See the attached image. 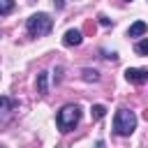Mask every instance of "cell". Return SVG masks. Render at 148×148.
Masks as SVG:
<instances>
[{
  "label": "cell",
  "instance_id": "30bf717a",
  "mask_svg": "<svg viewBox=\"0 0 148 148\" xmlns=\"http://www.w3.org/2000/svg\"><path fill=\"white\" fill-rule=\"evenodd\" d=\"M104 113H106V109H104L102 104H92V109H90L92 120H102V118H104Z\"/></svg>",
  "mask_w": 148,
  "mask_h": 148
},
{
  "label": "cell",
  "instance_id": "7c38bea8",
  "mask_svg": "<svg viewBox=\"0 0 148 148\" xmlns=\"http://www.w3.org/2000/svg\"><path fill=\"white\" fill-rule=\"evenodd\" d=\"M12 9H14V0H0V16L9 14Z\"/></svg>",
  "mask_w": 148,
  "mask_h": 148
},
{
  "label": "cell",
  "instance_id": "52a82bcc",
  "mask_svg": "<svg viewBox=\"0 0 148 148\" xmlns=\"http://www.w3.org/2000/svg\"><path fill=\"white\" fill-rule=\"evenodd\" d=\"M37 92L39 95L49 92V72H39L37 74Z\"/></svg>",
  "mask_w": 148,
  "mask_h": 148
},
{
  "label": "cell",
  "instance_id": "8fae6325",
  "mask_svg": "<svg viewBox=\"0 0 148 148\" xmlns=\"http://www.w3.org/2000/svg\"><path fill=\"white\" fill-rule=\"evenodd\" d=\"M134 53H136V56H148V37L134 44Z\"/></svg>",
  "mask_w": 148,
  "mask_h": 148
},
{
  "label": "cell",
  "instance_id": "9c48e42d",
  "mask_svg": "<svg viewBox=\"0 0 148 148\" xmlns=\"http://www.w3.org/2000/svg\"><path fill=\"white\" fill-rule=\"evenodd\" d=\"M14 106H16V102H14V99H9V97H5V95L0 97V116H2L5 111H12Z\"/></svg>",
  "mask_w": 148,
  "mask_h": 148
},
{
  "label": "cell",
  "instance_id": "8992f818",
  "mask_svg": "<svg viewBox=\"0 0 148 148\" xmlns=\"http://www.w3.org/2000/svg\"><path fill=\"white\" fill-rule=\"evenodd\" d=\"M146 30H148V25H146L143 21H136V23H132V25L127 28V37H141Z\"/></svg>",
  "mask_w": 148,
  "mask_h": 148
},
{
  "label": "cell",
  "instance_id": "277c9868",
  "mask_svg": "<svg viewBox=\"0 0 148 148\" xmlns=\"http://www.w3.org/2000/svg\"><path fill=\"white\" fill-rule=\"evenodd\" d=\"M125 79H127L130 83H136V86H141V83H148V69L127 67V69H125Z\"/></svg>",
  "mask_w": 148,
  "mask_h": 148
},
{
  "label": "cell",
  "instance_id": "5b68a950",
  "mask_svg": "<svg viewBox=\"0 0 148 148\" xmlns=\"http://www.w3.org/2000/svg\"><path fill=\"white\" fill-rule=\"evenodd\" d=\"M81 42H83V35H81V30H76V28L67 30L65 37H62V44H65V46H79Z\"/></svg>",
  "mask_w": 148,
  "mask_h": 148
},
{
  "label": "cell",
  "instance_id": "7a4b0ae2",
  "mask_svg": "<svg viewBox=\"0 0 148 148\" xmlns=\"http://www.w3.org/2000/svg\"><path fill=\"white\" fill-rule=\"evenodd\" d=\"M25 28H28V32H30L32 37H44V35L51 32V28H53V18H51L49 14H44V12H37V14H32V16L28 18Z\"/></svg>",
  "mask_w": 148,
  "mask_h": 148
},
{
  "label": "cell",
  "instance_id": "ba28073f",
  "mask_svg": "<svg viewBox=\"0 0 148 148\" xmlns=\"http://www.w3.org/2000/svg\"><path fill=\"white\" fill-rule=\"evenodd\" d=\"M81 76H83V81H99V72L97 69H90V67L81 69Z\"/></svg>",
  "mask_w": 148,
  "mask_h": 148
},
{
  "label": "cell",
  "instance_id": "9a60e30c",
  "mask_svg": "<svg viewBox=\"0 0 148 148\" xmlns=\"http://www.w3.org/2000/svg\"><path fill=\"white\" fill-rule=\"evenodd\" d=\"M53 2H56V7H58V9H62V0H53Z\"/></svg>",
  "mask_w": 148,
  "mask_h": 148
},
{
  "label": "cell",
  "instance_id": "6da1fadb",
  "mask_svg": "<svg viewBox=\"0 0 148 148\" xmlns=\"http://www.w3.org/2000/svg\"><path fill=\"white\" fill-rule=\"evenodd\" d=\"M79 120H81V109H79L76 104H65V106L58 111V116H56V123H58V130H60V132L74 130Z\"/></svg>",
  "mask_w": 148,
  "mask_h": 148
},
{
  "label": "cell",
  "instance_id": "2e32d148",
  "mask_svg": "<svg viewBox=\"0 0 148 148\" xmlns=\"http://www.w3.org/2000/svg\"><path fill=\"white\" fill-rule=\"evenodd\" d=\"M127 2H130V0H127Z\"/></svg>",
  "mask_w": 148,
  "mask_h": 148
},
{
  "label": "cell",
  "instance_id": "5bb4252c",
  "mask_svg": "<svg viewBox=\"0 0 148 148\" xmlns=\"http://www.w3.org/2000/svg\"><path fill=\"white\" fill-rule=\"evenodd\" d=\"M60 74H62V67H56V83H60V79H62Z\"/></svg>",
  "mask_w": 148,
  "mask_h": 148
},
{
  "label": "cell",
  "instance_id": "4fadbf2b",
  "mask_svg": "<svg viewBox=\"0 0 148 148\" xmlns=\"http://www.w3.org/2000/svg\"><path fill=\"white\" fill-rule=\"evenodd\" d=\"M97 18H99V23H102V25H111V18H106L104 14H99Z\"/></svg>",
  "mask_w": 148,
  "mask_h": 148
},
{
  "label": "cell",
  "instance_id": "3957f363",
  "mask_svg": "<svg viewBox=\"0 0 148 148\" xmlns=\"http://www.w3.org/2000/svg\"><path fill=\"white\" fill-rule=\"evenodd\" d=\"M136 127V116L127 109H118L116 111V118H113V132L120 134V136H130Z\"/></svg>",
  "mask_w": 148,
  "mask_h": 148
}]
</instances>
